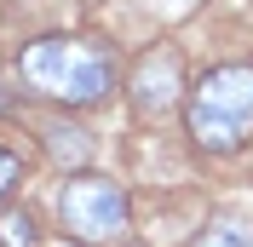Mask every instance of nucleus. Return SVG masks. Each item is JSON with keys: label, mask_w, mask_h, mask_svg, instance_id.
Instances as JSON below:
<instances>
[{"label": "nucleus", "mask_w": 253, "mask_h": 247, "mask_svg": "<svg viewBox=\"0 0 253 247\" xmlns=\"http://www.w3.org/2000/svg\"><path fill=\"white\" fill-rule=\"evenodd\" d=\"M17 81L29 92L52 98V104H69V109H86L115 86V58L98 41H69V35H46L23 46L17 58Z\"/></svg>", "instance_id": "obj_1"}, {"label": "nucleus", "mask_w": 253, "mask_h": 247, "mask_svg": "<svg viewBox=\"0 0 253 247\" xmlns=\"http://www.w3.org/2000/svg\"><path fill=\"white\" fill-rule=\"evenodd\" d=\"M190 138L202 150L224 155L253 138V63H219L190 86Z\"/></svg>", "instance_id": "obj_2"}, {"label": "nucleus", "mask_w": 253, "mask_h": 247, "mask_svg": "<svg viewBox=\"0 0 253 247\" xmlns=\"http://www.w3.org/2000/svg\"><path fill=\"white\" fill-rule=\"evenodd\" d=\"M58 218L63 230L86 247H104V242H121L126 236V190L115 178H98V172H81L58 190Z\"/></svg>", "instance_id": "obj_3"}, {"label": "nucleus", "mask_w": 253, "mask_h": 247, "mask_svg": "<svg viewBox=\"0 0 253 247\" xmlns=\"http://www.w3.org/2000/svg\"><path fill=\"white\" fill-rule=\"evenodd\" d=\"M184 92V69H178V52L173 46H150L132 69V104L138 115H167Z\"/></svg>", "instance_id": "obj_4"}, {"label": "nucleus", "mask_w": 253, "mask_h": 247, "mask_svg": "<svg viewBox=\"0 0 253 247\" xmlns=\"http://www.w3.org/2000/svg\"><path fill=\"white\" fill-rule=\"evenodd\" d=\"M41 144L52 150L58 167H86V155H92L86 126H75V121H46V126H41Z\"/></svg>", "instance_id": "obj_5"}, {"label": "nucleus", "mask_w": 253, "mask_h": 247, "mask_svg": "<svg viewBox=\"0 0 253 247\" xmlns=\"http://www.w3.org/2000/svg\"><path fill=\"white\" fill-rule=\"evenodd\" d=\"M41 230H35L29 213H0V247H35Z\"/></svg>", "instance_id": "obj_6"}, {"label": "nucleus", "mask_w": 253, "mask_h": 247, "mask_svg": "<svg viewBox=\"0 0 253 247\" xmlns=\"http://www.w3.org/2000/svg\"><path fill=\"white\" fill-rule=\"evenodd\" d=\"M196 247H253V236L242 230V224H213V230H207Z\"/></svg>", "instance_id": "obj_7"}, {"label": "nucleus", "mask_w": 253, "mask_h": 247, "mask_svg": "<svg viewBox=\"0 0 253 247\" xmlns=\"http://www.w3.org/2000/svg\"><path fill=\"white\" fill-rule=\"evenodd\" d=\"M17 178H23V161H17L12 150H0V196H6V190H12Z\"/></svg>", "instance_id": "obj_8"}]
</instances>
